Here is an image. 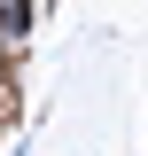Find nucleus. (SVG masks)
<instances>
[{
    "label": "nucleus",
    "instance_id": "3",
    "mask_svg": "<svg viewBox=\"0 0 148 156\" xmlns=\"http://www.w3.org/2000/svg\"><path fill=\"white\" fill-rule=\"evenodd\" d=\"M0 125H8V86H0Z\"/></svg>",
    "mask_w": 148,
    "mask_h": 156
},
{
    "label": "nucleus",
    "instance_id": "2",
    "mask_svg": "<svg viewBox=\"0 0 148 156\" xmlns=\"http://www.w3.org/2000/svg\"><path fill=\"white\" fill-rule=\"evenodd\" d=\"M0 86H8V47H0Z\"/></svg>",
    "mask_w": 148,
    "mask_h": 156
},
{
    "label": "nucleus",
    "instance_id": "1",
    "mask_svg": "<svg viewBox=\"0 0 148 156\" xmlns=\"http://www.w3.org/2000/svg\"><path fill=\"white\" fill-rule=\"evenodd\" d=\"M31 23H39V0H0V47L31 39Z\"/></svg>",
    "mask_w": 148,
    "mask_h": 156
}]
</instances>
